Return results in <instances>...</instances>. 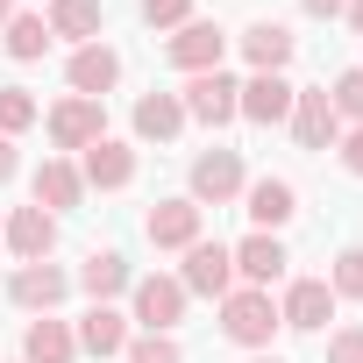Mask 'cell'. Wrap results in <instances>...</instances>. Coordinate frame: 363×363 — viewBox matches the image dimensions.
<instances>
[{"label": "cell", "mask_w": 363, "mask_h": 363, "mask_svg": "<svg viewBox=\"0 0 363 363\" xmlns=\"http://www.w3.org/2000/svg\"><path fill=\"white\" fill-rule=\"evenodd\" d=\"M186 15H193V0H143L150 29H186Z\"/></svg>", "instance_id": "f546056e"}, {"label": "cell", "mask_w": 363, "mask_h": 363, "mask_svg": "<svg viewBox=\"0 0 363 363\" xmlns=\"http://www.w3.org/2000/svg\"><path fill=\"white\" fill-rule=\"evenodd\" d=\"M299 8H306V15H320V22H335V15L349 8V0H299Z\"/></svg>", "instance_id": "d6a6232c"}, {"label": "cell", "mask_w": 363, "mask_h": 363, "mask_svg": "<svg viewBox=\"0 0 363 363\" xmlns=\"http://www.w3.org/2000/svg\"><path fill=\"white\" fill-rule=\"evenodd\" d=\"M328 100H335V114H349V121H356V128H363V72H342V79H335V93H328Z\"/></svg>", "instance_id": "f1b7e54d"}, {"label": "cell", "mask_w": 363, "mask_h": 363, "mask_svg": "<svg viewBox=\"0 0 363 363\" xmlns=\"http://www.w3.org/2000/svg\"><path fill=\"white\" fill-rule=\"evenodd\" d=\"M235 193H242V157H235V150L193 157V207H228Z\"/></svg>", "instance_id": "3957f363"}, {"label": "cell", "mask_w": 363, "mask_h": 363, "mask_svg": "<svg viewBox=\"0 0 363 363\" xmlns=\"http://www.w3.org/2000/svg\"><path fill=\"white\" fill-rule=\"evenodd\" d=\"M79 193H86V178H79L65 157H50V164L36 171V207H43V214H72Z\"/></svg>", "instance_id": "d6986e66"}, {"label": "cell", "mask_w": 363, "mask_h": 363, "mask_svg": "<svg viewBox=\"0 0 363 363\" xmlns=\"http://www.w3.org/2000/svg\"><path fill=\"white\" fill-rule=\"evenodd\" d=\"M242 50H250L257 72H285V65H292V36H285L278 22H257V29L242 36Z\"/></svg>", "instance_id": "cb8c5ba5"}, {"label": "cell", "mask_w": 363, "mask_h": 363, "mask_svg": "<svg viewBox=\"0 0 363 363\" xmlns=\"http://www.w3.org/2000/svg\"><path fill=\"white\" fill-rule=\"evenodd\" d=\"M0 235H8V250H15L22 264H43L50 242H57V214H43V207H15V221L0 228Z\"/></svg>", "instance_id": "4fadbf2b"}, {"label": "cell", "mask_w": 363, "mask_h": 363, "mask_svg": "<svg viewBox=\"0 0 363 363\" xmlns=\"http://www.w3.org/2000/svg\"><path fill=\"white\" fill-rule=\"evenodd\" d=\"M292 93H299V86H285V72H257V79H242V121H257V128L292 121Z\"/></svg>", "instance_id": "9c48e42d"}, {"label": "cell", "mask_w": 363, "mask_h": 363, "mask_svg": "<svg viewBox=\"0 0 363 363\" xmlns=\"http://www.w3.org/2000/svg\"><path fill=\"white\" fill-rule=\"evenodd\" d=\"M8 292H15V306H29V313H50V306H57V299L72 292V278H65V271H57V264L43 257V264H22Z\"/></svg>", "instance_id": "9a60e30c"}, {"label": "cell", "mask_w": 363, "mask_h": 363, "mask_svg": "<svg viewBox=\"0 0 363 363\" xmlns=\"http://www.w3.org/2000/svg\"><path fill=\"white\" fill-rule=\"evenodd\" d=\"M8 15H15V0H0V29H8Z\"/></svg>", "instance_id": "d590c367"}, {"label": "cell", "mask_w": 363, "mask_h": 363, "mask_svg": "<svg viewBox=\"0 0 363 363\" xmlns=\"http://www.w3.org/2000/svg\"><path fill=\"white\" fill-rule=\"evenodd\" d=\"M50 43H57V36H50V22H43V15H8V57L36 65Z\"/></svg>", "instance_id": "d4e9b609"}, {"label": "cell", "mask_w": 363, "mask_h": 363, "mask_svg": "<svg viewBox=\"0 0 363 363\" xmlns=\"http://www.w3.org/2000/svg\"><path fill=\"white\" fill-rule=\"evenodd\" d=\"M257 363H278V356H257Z\"/></svg>", "instance_id": "8d00e7d4"}, {"label": "cell", "mask_w": 363, "mask_h": 363, "mask_svg": "<svg viewBox=\"0 0 363 363\" xmlns=\"http://www.w3.org/2000/svg\"><path fill=\"white\" fill-rule=\"evenodd\" d=\"M228 257H235V278H250V285H257V292H264V285H271V278H285V264H292V257H285V242H278V235H242V242H235V250H228Z\"/></svg>", "instance_id": "5bb4252c"}, {"label": "cell", "mask_w": 363, "mask_h": 363, "mask_svg": "<svg viewBox=\"0 0 363 363\" xmlns=\"http://www.w3.org/2000/svg\"><path fill=\"white\" fill-rule=\"evenodd\" d=\"M278 328H285V320H278L271 292L242 285V292H228V299H221V335H228V342H242V349H271V335H278Z\"/></svg>", "instance_id": "6da1fadb"}, {"label": "cell", "mask_w": 363, "mask_h": 363, "mask_svg": "<svg viewBox=\"0 0 363 363\" xmlns=\"http://www.w3.org/2000/svg\"><path fill=\"white\" fill-rule=\"evenodd\" d=\"M79 285L93 292V306H107L114 292H128V264H121V250H93V257L79 264Z\"/></svg>", "instance_id": "44dd1931"}, {"label": "cell", "mask_w": 363, "mask_h": 363, "mask_svg": "<svg viewBox=\"0 0 363 363\" xmlns=\"http://www.w3.org/2000/svg\"><path fill=\"white\" fill-rule=\"evenodd\" d=\"M200 214H207V207H193V200H157V207L143 214V235H150L157 250H193V242H200Z\"/></svg>", "instance_id": "8992f818"}, {"label": "cell", "mask_w": 363, "mask_h": 363, "mask_svg": "<svg viewBox=\"0 0 363 363\" xmlns=\"http://www.w3.org/2000/svg\"><path fill=\"white\" fill-rule=\"evenodd\" d=\"M328 292H335V299H363V242L335 257V278H328Z\"/></svg>", "instance_id": "4316f807"}, {"label": "cell", "mask_w": 363, "mask_h": 363, "mask_svg": "<svg viewBox=\"0 0 363 363\" xmlns=\"http://www.w3.org/2000/svg\"><path fill=\"white\" fill-rule=\"evenodd\" d=\"M79 349H93L100 363H107V356H121V349H128V320H121L114 306H93V313L79 320Z\"/></svg>", "instance_id": "7402d4cb"}, {"label": "cell", "mask_w": 363, "mask_h": 363, "mask_svg": "<svg viewBox=\"0 0 363 363\" xmlns=\"http://www.w3.org/2000/svg\"><path fill=\"white\" fill-rule=\"evenodd\" d=\"M221 50H228L221 22H186V29L164 43V57H171L178 72H221Z\"/></svg>", "instance_id": "52a82bcc"}, {"label": "cell", "mask_w": 363, "mask_h": 363, "mask_svg": "<svg viewBox=\"0 0 363 363\" xmlns=\"http://www.w3.org/2000/svg\"><path fill=\"white\" fill-rule=\"evenodd\" d=\"M342 164H349V178H363V128L342 135Z\"/></svg>", "instance_id": "1f68e13d"}, {"label": "cell", "mask_w": 363, "mask_h": 363, "mask_svg": "<svg viewBox=\"0 0 363 363\" xmlns=\"http://www.w3.org/2000/svg\"><path fill=\"white\" fill-rule=\"evenodd\" d=\"M65 79H72V93L100 100V93H114V79H121V57H114L107 43H79V50H72V65H65Z\"/></svg>", "instance_id": "7c38bea8"}, {"label": "cell", "mask_w": 363, "mask_h": 363, "mask_svg": "<svg viewBox=\"0 0 363 363\" xmlns=\"http://www.w3.org/2000/svg\"><path fill=\"white\" fill-rule=\"evenodd\" d=\"M100 135H107L100 100L72 93V100H57V107H50V143H57V150H86V143H100Z\"/></svg>", "instance_id": "5b68a950"}, {"label": "cell", "mask_w": 363, "mask_h": 363, "mask_svg": "<svg viewBox=\"0 0 363 363\" xmlns=\"http://www.w3.org/2000/svg\"><path fill=\"white\" fill-rule=\"evenodd\" d=\"M128 363H186V349L171 335H143V342H128Z\"/></svg>", "instance_id": "83f0119b"}, {"label": "cell", "mask_w": 363, "mask_h": 363, "mask_svg": "<svg viewBox=\"0 0 363 363\" xmlns=\"http://www.w3.org/2000/svg\"><path fill=\"white\" fill-rule=\"evenodd\" d=\"M43 121V107L22 93V86H0V135H22V128H36Z\"/></svg>", "instance_id": "484cf974"}, {"label": "cell", "mask_w": 363, "mask_h": 363, "mask_svg": "<svg viewBox=\"0 0 363 363\" xmlns=\"http://www.w3.org/2000/svg\"><path fill=\"white\" fill-rule=\"evenodd\" d=\"M178 107H186L193 121H207V128H228V121L242 114V86H235L228 72H193L186 93H178Z\"/></svg>", "instance_id": "7a4b0ae2"}, {"label": "cell", "mask_w": 363, "mask_h": 363, "mask_svg": "<svg viewBox=\"0 0 363 363\" xmlns=\"http://www.w3.org/2000/svg\"><path fill=\"white\" fill-rule=\"evenodd\" d=\"M349 22H356V29H363V0H349Z\"/></svg>", "instance_id": "e575fe53"}, {"label": "cell", "mask_w": 363, "mask_h": 363, "mask_svg": "<svg viewBox=\"0 0 363 363\" xmlns=\"http://www.w3.org/2000/svg\"><path fill=\"white\" fill-rule=\"evenodd\" d=\"M0 242H8V235H0Z\"/></svg>", "instance_id": "74e56055"}, {"label": "cell", "mask_w": 363, "mask_h": 363, "mask_svg": "<svg viewBox=\"0 0 363 363\" xmlns=\"http://www.w3.org/2000/svg\"><path fill=\"white\" fill-rule=\"evenodd\" d=\"M292 214H299V193L285 186V178H257V186H250V221H257V235H278Z\"/></svg>", "instance_id": "e0dca14e"}, {"label": "cell", "mask_w": 363, "mask_h": 363, "mask_svg": "<svg viewBox=\"0 0 363 363\" xmlns=\"http://www.w3.org/2000/svg\"><path fill=\"white\" fill-rule=\"evenodd\" d=\"M328 313H335V292H328V278H299V285L285 292V306H278V320H285V328H299V335L328 328Z\"/></svg>", "instance_id": "2e32d148"}, {"label": "cell", "mask_w": 363, "mask_h": 363, "mask_svg": "<svg viewBox=\"0 0 363 363\" xmlns=\"http://www.w3.org/2000/svg\"><path fill=\"white\" fill-rule=\"evenodd\" d=\"M178 285H186V292H207V299H228V292H235V257H228L221 242H193Z\"/></svg>", "instance_id": "277c9868"}, {"label": "cell", "mask_w": 363, "mask_h": 363, "mask_svg": "<svg viewBox=\"0 0 363 363\" xmlns=\"http://www.w3.org/2000/svg\"><path fill=\"white\" fill-rule=\"evenodd\" d=\"M178 128H186L178 93H143V100H135V135H143V143H171Z\"/></svg>", "instance_id": "ffe728a7"}, {"label": "cell", "mask_w": 363, "mask_h": 363, "mask_svg": "<svg viewBox=\"0 0 363 363\" xmlns=\"http://www.w3.org/2000/svg\"><path fill=\"white\" fill-rule=\"evenodd\" d=\"M50 36H72V43H100V0H50Z\"/></svg>", "instance_id": "603a6c76"}, {"label": "cell", "mask_w": 363, "mask_h": 363, "mask_svg": "<svg viewBox=\"0 0 363 363\" xmlns=\"http://www.w3.org/2000/svg\"><path fill=\"white\" fill-rule=\"evenodd\" d=\"M79 356V335L65 328V320H29V335H22V363H72Z\"/></svg>", "instance_id": "ac0fdd59"}, {"label": "cell", "mask_w": 363, "mask_h": 363, "mask_svg": "<svg viewBox=\"0 0 363 363\" xmlns=\"http://www.w3.org/2000/svg\"><path fill=\"white\" fill-rule=\"evenodd\" d=\"M328 363H363V328H342L328 342Z\"/></svg>", "instance_id": "4dcf8cb0"}, {"label": "cell", "mask_w": 363, "mask_h": 363, "mask_svg": "<svg viewBox=\"0 0 363 363\" xmlns=\"http://www.w3.org/2000/svg\"><path fill=\"white\" fill-rule=\"evenodd\" d=\"M135 320L150 335H171L178 320H186V285L178 278H135Z\"/></svg>", "instance_id": "ba28073f"}, {"label": "cell", "mask_w": 363, "mask_h": 363, "mask_svg": "<svg viewBox=\"0 0 363 363\" xmlns=\"http://www.w3.org/2000/svg\"><path fill=\"white\" fill-rule=\"evenodd\" d=\"M79 178H86V186H100V193H121L128 178H135V150H128V143H114V135H100V143H86Z\"/></svg>", "instance_id": "8fae6325"}, {"label": "cell", "mask_w": 363, "mask_h": 363, "mask_svg": "<svg viewBox=\"0 0 363 363\" xmlns=\"http://www.w3.org/2000/svg\"><path fill=\"white\" fill-rule=\"evenodd\" d=\"M15 178V135H0V186Z\"/></svg>", "instance_id": "836d02e7"}, {"label": "cell", "mask_w": 363, "mask_h": 363, "mask_svg": "<svg viewBox=\"0 0 363 363\" xmlns=\"http://www.w3.org/2000/svg\"><path fill=\"white\" fill-rule=\"evenodd\" d=\"M292 135H299V150H328V143H342V114H335V100H328V93H292Z\"/></svg>", "instance_id": "30bf717a"}]
</instances>
